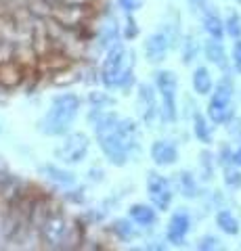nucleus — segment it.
Segmentation results:
<instances>
[{
	"label": "nucleus",
	"mask_w": 241,
	"mask_h": 251,
	"mask_svg": "<svg viewBox=\"0 0 241 251\" xmlns=\"http://www.w3.org/2000/svg\"><path fill=\"white\" fill-rule=\"evenodd\" d=\"M227 130L235 140H241V117H237V115L233 117V120L227 124Z\"/></svg>",
	"instance_id": "obj_34"
},
{
	"label": "nucleus",
	"mask_w": 241,
	"mask_h": 251,
	"mask_svg": "<svg viewBox=\"0 0 241 251\" xmlns=\"http://www.w3.org/2000/svg\"><path fill=\"white\" fill-rule=\"evenodd\" d=\"M216 226H218V230L224 232L227 237H237V234L241 232V224H239V220L237 216L233 214L231 209H218L216 211Z\"/></svg>",
	"instance_id": "obj_19"
},
{
	"label": "nucleus",
	"mask_w": 241,
	"mask_h": 251,
	"mask_svg": "<svg viewBox=\"0 0 241 251\" xmlns=\"http://www.w3.org/2000/svg\"><path fill=\"white\" fill-rule=\"evenodd\" d=\"M0 132H2V122H0Z\"/></svg>",
	"instance_id": "obj_37"
},
{
	"label": "nucleus",
	"mask_w": 241,
	"mask_h": 251,
	"mask_svg": "<svg viewBox=\"0 0 241 251\" xmlns=\"http://www.w3.org/2000/svg\"><path fill=\"white\" fill-rule=\"evenodd\" d=\"M191 86H193V92L199 94V97H208V94H212L214 80H212V74H210V69L204 67V65H199V67L193 69Z\"/></svg>",
	"instance_id": "obj_17"
},
{
	"label": "nucleus",
	"mask_w": 241,
	"mask_h": 251,
	"mask_svg": "<svg viewBox=\"0 0 241 251\" xmlns=\"http://www.w3.org/2000/svg\"><path fill=\"white\" fill-rule=\"evenodd\" d=\"M90 140L84 132H72L67 134L65 140L55 149V157L63 163H80L84 161V157L88 153Z\"/></svg>",
	"instance_id": "obj_7"
},
{
	"label": "nucleus",
	"mask_w": 241,
	"mask_h": 251,
	"mask_svg": "<svg viewBox=\"0 0 241 251\" xmlns=\"http://www.w3.org/2000/svg\"><path fill=\"white\" fill-rule=\"evenodd\" d=\"M204 54L206 59L216 65L222 74H229V67H231V59L227 54V49H224L222 40H216V38H208L206 44H204Z\"/></svg>",
	"instance_id": "obj_12"
},
{
	"label": "nucleus",
	"mask_w": 241,
	"mask_h": 251,
	"mask_svg": "<svg viewBox=\"0 0 241 251\" xmlns=\"http://www.w3.org/2000/svg\"><path fill=\"white\" fill-rule=\"evenodd\" d=\"M40 234H42L46 245L55 247V249L69 247V243L76 241V228L72 226V222L61 214L44 216V220L40 222Z\"/></svg>",
	"instance_id": "obj_4"
},
{
	"label": "nucleus",
	"mask_w": 241,
	"mask_h": 251,
	"mask_svg": "<svg viewBox=\"0 0 241 251\" xmlns=\"http://www.w3.org/2000/svg\"><path fill=\"white\" fill-rule=\"evenodd\" d=\"M224 31H227V36L233 38V40L241 38V15L237 11H231L227 15V19H224Z\"/></svg>",
	"instance_id": "obj_26"
},
{
	"label": "nucleus",
	"mask_w": 241,
	"mask_h": 251,
	"mask_svg": "<svg viewBox=\"0 0 241 251\" xmlns=\"http://www.w3.org/2000/svg\"><path fill=\"white\" fill-rule=\"evenodd\" d=\"M118 4H120L122 11H126V13H136V11L143 9L145 0H118Z\"/></svg>",
	"instance_id": "obj_32"
},
{
	"label": "nucleus",
	"mask_w": 241,
	"mask_h": 251,
	"mask_svg": "<svg viewBox=\"0 0 241 251\" xmlns=\"http://www.w3.org/2000/svg\"><path fill=\"white\" fill-rule=\"evenodd\" d=\"M233 163H235V166H239V168H241V145L235 149V153H233Z\"/></svg>",
	"instance_id": "obj_35"
},
{
	"label": "nucleus",
	"mask_w": 241,
	"mask_h": 251,
	"mask_svg": "<svg viewBox=\"0 0 241 251\" xmlns=\"http://www.w3.org/2000/svg\"><path fill=\"white\" fill-rule=\"evenodd\" d=\"M82 100L74 92L57 94L51 100V109L40 122H38V130L46 136H63L72 128L74 120L80 113Z\"/></svg>",
	"instance_id": "obj_1"
},
{
	"label": "nucleus",
	"mask_w": 241,
	"mask_h": 251,
	"mask_svg": "<svg viewBox=\"0 0 241 251\" xmlns=\"http://www.w3.org/2000/svg\"><path fill=\"white\" fill-rule=\"evenodd\" d=\"M231 61H233V69L241 75V38H237L233 42V52H231Z\"/></svg>",
	"instance_id": "obj_31"
},
{
	"label": "nucleus",
	"mask_w": 241,
	"mask_h": 251,
	"mask_svg": "<svg viewBox=\"0 0 241 251\" xmlns=\"http://www.w3.org/2000/svg\"><path fill=\"white\" fill-rule=\"evenodd\" d=\"M138 34H141V29H138V23H136L134 17H132V13H128L126 21H124V31H122V36L126 38V40H134Z\"/></svg>",
	"instance_id": "obj_28"
},
{
	"label": "nucleus",
	"mask_w": 241,
	"mask_h": 251,
	"mask_svg": "<svg viewBox=\"0 0 241 251\" xmlns=\"http://www.w3.org/2000/svg\"><path fill=\"white\" fill-rule=\"evenodd\" d=\"M220 239L216 237V234H204L199 241H197V249L199 251H214V249H220Z\"/></svg>",
	"instance_id": "obj_27"
},
{
	"label": "nucleus",
	"mask_w": 241,
	"mask_h": 251,
	"mask_svg": "<svg viewBox=\"0 0 241 251\" xmlns=\"http://www.w3.org/2000/svg\"><path fill=\"white\" fill-rule=\"evenodd\" d=\"M210 122L214 126H227L233 117H235V109L231 105H218V103H208V113Z\"/></svg>",
	"instance_id": "obj_21"
},
{
	"label": "nucleus",
	"mask_w": 241,
	"mask_h": 251,
	"mask_svg": "<svg viewBox=\"0 0 241 251\" xmlns=\"http://www.w3.org/2000/svg\"><path fill=\"white\" fill-rule=\"evenodd\" d=\"M172 184L178 188V193L183 195L185 199H197L199 197V184H197V178L193 176V172L189 170H181L174 174Z\"/></svg>",
	"instance_id": "obj_14"
},
{
	"label": "nucleus",
	"mask_w": 241,
	"mask_h": 251,
	"mask_svg": "<svg viewBox=\"0 0 241 251\" xmlns=\"http://www.w3.org/2000/svg\"><path fill=\"white\" fill-rule=\"evenodd\" d=\"M147 193H149L151 205L158 211H168L170 205H172V199H174L172 182L166 176L158 174V172H149L147 174Z\"/></svg>",
	"instance_id": "obj_6"
},
{
	"label": "nucleus",
	"mask_w": 241,
	"mask_h": 251,
	"mask_svg": "<svg viewBox=\"0 0 241 251\" xmlns=\"http://www.w3.org/2000/svg\"><path fill=\"white\" fill-rule=\"evenodd\" d=\"M187 4H189L191 13L199 15V17H204V15L212 9V2H210V0H187Z\"/></svg>",
	"instance_id": "obj_30"
},
{
	"label": "nucleus",
	"mask_w": 241,
	"mask_h": 251,
	"mask_svg": "<svg viewBox=\"0 0 241 251\" xmlns=\"http://www.w3.org/2000/svg\"><path fill=\"white\" fill-rule=\"evenodd\" d=\"M233 97H235V82L229 74H222V77L214 84V90L210 94V103H218V105H231Z\"/></svg>",
	"instance_id": "obj_13"
},
{
	"label": "nucleus",
	"mask_w": 241,
	"mask_h": 251,
	"mask_svg": "<svg viewBox=\"0 0 241 251\" xmlns=\"http://www.w3.org/2000/svg\"><path fill=\"white\" fill-rule=\"evenodd\" d=\"M201 23H204V29L210 38H216V40H222L224 36H227V31H224V19L218 15V11L210 9L204 17H201Z\"/></svg>",
	"instance_id": "obj_18"
},
{
	"label": "nucleus",
	"mask_w": 241,
	"mask_h": 251,
	"mask_svg": "<svg viewBox=\"0 0 241 251\" xmlns=\"http://www.w3.org/2000/svg\"><path fill=\"white\" fill-rule=\"evenodd\" d=\"M143 49H145V59L149 63H153V65H158V63L166 61L168 50L172 49V42H170L166 31H155V34H151L145 40Z\"/></svg>",
	"instance_id": "obj_9"
},
{
	"label": "nucleus",
	"mask_w": 241,
	"mask_h": 251,
	"mask_svg": "<svg viewBox=\"0 0 241 251\" xmlns=\"http://www.w3.org/2000/svg\"><path fill=\"white\" fill-rule=\"evenodd\" d=\"M138 111H141V117L147 126H151L155 117L160 115L158 97H155L153 86L149 84H138Z\"/></svg>",
	"instance_id": "obj_10"
},
{
	"label": "nucleus",
	"mask_w": 241,
	"mask_h": 251,
	"mask_svg": "<svg viewBox=\"0 0 241 251\" xmlns=\"http://www.w3.org/2000/svg\"><path fill=\"white\" fill-rule=\"evenodd\" d=\"M191 230V214L185 207L176 209L168 222L166 228V241L172 243L174 247H183L187 243V234Z\"/></svg>",
	"instance_id": "obj_8"
},
{
	"label": "nucleus",
	"mask_w": 241,
	"mask_h": 251,
	"mask_svg": "<svg viewBox=\"0 0 241 251\" xmlns=\"http://www.w3.org/2000/svg\"><path fill=\"white\" fill-rule=\"evenodd\" d=\"M199 50H201V46H199L197 38L193 36V34H187L183 40H181V57H183L185 65H191V63L197 59Z\"/></svg>",
	"instance_id": "obj_23"
},
{
	"label": "nucleus",
	"mask_w": 241,
	"mask_h": 251,
	"mask_svg": "<svg viewBox=\"0 0 241 251\" xmlns=\"http://www.w3.org/2000/svg\"><path fill=\"white\" fill-rule=\"evenodd\" d=\"M233 153H235V151L231 149V145H227V143L220 145L218 153H216V161H218V166H222V168L231 166V163H233Z\"/></svg>",
	"instance_id": "obj_29"
},
{
	"label": "nucleus",
	"mask_w": 241,
	"mask_h": 251,
	"mask_svg": "<svg viewBox=\"0 0 241 251\" xmlns=\"http://www.w3.org/2000/svg\"><path fill=\"white\" fill-rule=\"evenodd\" d=\"M216 155L212 151H201L199 153V178L206 180V182H210V180L214 178V166H216Z\"/></svg>",
	"instance_id": "obj_24"
},
{
	"label": "nucleus",
	"mask_w": 241,
	"mask_h": 251,
	"mask_svg": "<svg viewBox=\"0 0 241 251\" xmlns=\"http://www.w3.org/2000/svg\"><path fill=\"white\" fill-rule=\"evenodd\" d=\"M235 4H239V6H241V0H235Z\"/></svg>",
	"instance_id": "obj_36"
},
{
	"label": "nucleus",
	"mask_w": 241,
	"mask_h": 251,
	"mask_svg": "<svg viewBox=\"0 0 241 251\" xmlns=\"http://www.w3.org/2000/svg\"><path fill=\"white\" fill-rule=\"evenodd\" d=\"M97 138H99L101 151H103V155L107 157V161L113 163V166L122 168L132 159V151H130L128 143L118 132V126H115L113 130L103 132V134H97Z\"/></svg>",
	"instance_id": "obj_5"
},
{
	"label": "nucleus",
	"mask_w": 241,
	"mask_h": 251,
	"mask_svg": "<svg viewBox=\"0 0 241 251\" xmlns=\"http://www.w3.org/2000/svg\"><path fill=\"white\" fill-rule=\"evenodd\" d=\"M38 172L44 176V178H49L51 182H55L59 186H74L76 184V174H72V172H67L63 168H59V166H53V163H42L40 168H38Z\"/></svg>",
	"instance_id": "obj_16"
},
{
	"label": "nucleus",
	"mask_w": 241,
	"mask_h": 251,
	"mask_svg": "<svg viewBox=\"0 0 241 251\" xmlns=\"http://www.w3.org/2000/svg\"><path fill=\"white\" fill-rule=\"evenodd\" d=\"M149 155L158 168H170L178 161V147L172 140H155L149 149Z\"/></svg>",
	"instance_id": "obj_11"
},
{
	"label": "nucleus",
	"mask_w": 241,
	"mask_h": 251,
	"mask_svg": "<svg viewBox=\"0 0 241 251\" xmlns=\"http://www.w3.org/2000/svg\"><path fill=\"white\" fill-rule=\"evenodd\" d=\"M128 218L138 226H155L158 224V209L153 205H147V203H134V205L128 207Z\"/></svg>",
	"instance_id": "obj_15"
},
{
	"label": "nucleus",
	"mask_w": 241,
	"mask_h": 251,
	"mask_svg": "<svg viewBox=\"0 0 241 251\" xmlns=\"http://www.w3.org/2000/svg\"><path fill=\"white\" fill-rule=\"evenodd\" d=\"M222 182L229 191H241V168L231 163L222 168Z\"/></svg>",
	"instance_id": "obj_25"
},
{
	"label": "nucleus",
	"mask_w": 241,
	"mask_h": 251,
	"mask_svg": "<svg viewBox=\"0 0 241 251\" xmlns=\"http://www.w3.org/2000/svg\"><path fill=\"white\" fill-rule=\"evenodd\" d=\"M111 230H113L115 237H118L120 241H124V243H130V241H134L138 237V230L132 226V220L130 218L115 220V222L111 224Z\"/></svg>",
	"instance_id": "obj_22"
},
{
	"label": "nucleus",
	"mask_w": 241,
	"mask_h": 251,
	"mask_svg": "<svg viewBox=\"0 0 241 251\" xmlns=\"http://www.w3.org/2000/svg\"><path fill=\"white\" fill-rule=\"evenodd\" d=\"M128 67H134V50H126L120 42L107 49L103 67H101V82L105 84V88H118L122 75Z\"/></svg>",
	"instance_id": "obj_2"
},
{
	"label": "nucleus",
	"mask_w": 241,
	"mask_h": 251,
	"mask_svg": "<svg viewBox=\"0 0 241 251\" xmlns=\"http://www.w3.org/2000/svg\"><path fill=\"white\" fill-rule=\"evenodd\" d=\"M193 134L199 143L204 145H212L214 140V134H212V122H210V117L199 113V111H193Z\"/></svg>",
	"instance_id": "obj_20"
},
{
	"label": "nucleus",
	"mask_w": 241,
	"mask_h": 251,
	"mask_svg": "<svg viewBox=\"0 0 241 251\" xmlns=\"http://www.w3.org/2000/svg\"><path fill=\"white\" fill-rule=\"evenodd\" d=\"M90 103H92V107H105V105H113L115 100L109 99V97H107V94H103V92H92V94H90Z\"/></svg>",
	"instance_id": "obj_33"
},
{
	"label": "nucleus",
	"mask_w": 241,
	"mask_h": 251,
	"mask_svg": "<svg viewBox=\"0 0 241 251\" xmlns=\"http://www.w3.org/2000/svg\"><path fill=\"white\" fill-rule=\"evenodd\" d=\"M155 88L160 92V117L166 124H174L178 120V105H176V92H178V77L170 69H160L155 72Z\"/></svg>",
	"instance_id": "obj_3"
}]
</instances>
